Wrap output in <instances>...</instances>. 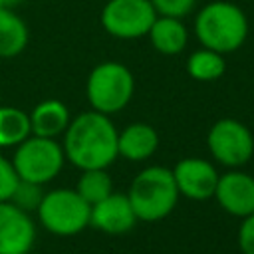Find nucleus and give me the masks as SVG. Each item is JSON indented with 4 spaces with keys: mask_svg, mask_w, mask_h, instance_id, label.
I'll use <instances>...</instances> for the list:
<instances>
[{
    "mask_svg": "<svg viewBox=\"0 0 254 254\" xmlns=\"http://www.w3.org/2000/svg\"><path fill=\"white\" fill-rule=\"evenodd\" d=\"M44 192H42V185H36V183H30V181H18L12 196H10V202H14L16 206H20L22 210L30 212V210H36L40 200H42Z\"/></svg>",
    "mask_w": 254,
    "mask_h": 254,
    "instance_id": "nucleus-20",
    "label": "nucleus"
},
{
    "mask_svg": "<svg viewBox=\"0 0 254 254\" xmlns=\"http://www.w3.org/2000/svg\"><path fill=\"white\" fill-rule=\"evenodd\" d=\"M214 198L222 210L244 218L254 212V177L244 171H228L218 177Z\"/></svg>",
    "mask_w": 254,
    "mask_h": 254,
    "instance_id": "nucleus-11",
    "label": "nucleus"
},
{
    "mask_svg": "<svg viewBox=\"0 0 254 254\" xmlns=\"http://www.w3.org/2000/svg\"><path fill=\"white\" fill-rule=\"evenodd\" d=\"M30 135V115L20 107L0 103V147H16Z\"/></svg>",
    "mask_w": 254,
    "mask_h": 254,
    "instance_id": "nucleus-17",
    "label": "nucleus"
},
{
    "mask_svg": "<svg viewBox=\"0 0 254 254\" xmlns=\"http://www.w3.org/2000/svg\"><path fill=\"white\" fill-rule=\"evenodd\" d=\"M75 190L89 206H93L113 192V183L105 169H87L81 171Z\"/></svg>",
    "mask_w": 254,
    "mask_h": 254,
    "instance_id": "nucleus-19",
    "label": "nucleus"
},
{
    "mask_svg": "<svg viewBox=\"0 0 254 254\" xmlns=\"http://www.w3.org/2000/svg\"><path fill=\"white\" fill-rule=\"evenodd\" d=\"M147 36H149L153 48L165 56L181 54L189 42V32H187L183 20L173 18V16H157Z\"/></svg>",
    "mask_w": 254,
    "mask_h": 254,
    "instance_id": "nucleus-15",
    "label": "nucleus"
},
{
    "mask_svg": "<svg viewBox=\"0 0 254 254\" xmlns=\"http://www.w3.org/2000/svg\"><path fill=\"white\" fill-rule=\"evenodd\" d=\"M65 163V153L62 143L50 137L30 135L20 145H16L12 165L22 181L36 185H46L54 181Z\"/></svg>",
    "mask_w": 254,
    "mask_h": 254,
    "instance_id": "nucleus-6",
    "label": "nucleus"
},
{
    "mask_svg": "<svg viewBox=\"0 0 254 254\" xmlns=\"http://www.w3.org/2000/svg\"><path fill=\"white\" fill-rule=\"evenodd\" d=\"M85 93L93 111L113 115L129 105L135 93V77L127 65L119 62H103L91 69Z\"/></svg>",
    "mask_w": 254,
    "mask_h": 254,
    "instance_id": "nucleus-4",
    "label": "nucleus"
},
{
    "mask_svg": "<svg viewBox=\"0 0 254 254\" xmlns=\"http://www.w3.org/2000/svg\"><path fill=\"white\" fill-rule=\"evenodd\" d=\"M224 69H226L224 56L208 48H200L192 52L187 60V71L196 81H214L224 73Z\"/></svg>",
    "mask_w": 254,
    "mask_h": 254,
    "instance_id": "nucleus-18",
    "label": "nucleus"
},
{
    "mask_svg": "<svg viewBox=\"0 0 254 254\" xmlns=\"http://www.w3.org/2000/svg\"><path fill=\"white\" fill-rule=\"evenodd\" d=\"M28 26L14 8L0 6V58H16L28 46Z\"/></svg>",
    "mask_w": 254,
    "mask_h": 254,
    "instance_id": "nucleus-16",
    "label": "nucleus"
},
{
    "mask_svg": "<svg viewBox=\"0 0 254 254\" xmlns=\"http://www.w3.org/2000/svg\"><path fill=\"white\" fill-rule=\"evenodd\" d=\"M157 12L149 0H109L101 10L103 30L119 40L147 36Z\"/></svg>",
    "mask_w": 254,
    "mask_h": 254,
    "instance_id": "nucleus-8",
    "label": "nucleus"
},
{
    "mask_svg": "<svg viewBox=\"0 0 254 254\" xmlns=\"http://www.w3.org/2000/svg\"><path fill=\"white\" fill-rule=\"evenodd\" d=\"M36 240L30 212L10 200L0 202V254H28Z\"/></svg>",
    "mask_w": 254,
    "mask_h": 254,
    "instance_id": "nucleus-9",
    "label": "nucleus"
},
{
    "mask_svg": "<svg viewBox=\"0 0 254 254\" xmlns=\"http://www.w3.org/2000/svg\"><path fill=\"white\" fill-rule=\"evenodd\" d=\"M127 196L137 220L157 222L173 212L181 194L173 171L161 165H153L135 175Z\"/></svg>",
    "mask_w": 254,
    "mask_h": 254,
    "instance_id": "nucleus-3",
    "label": "nucleus"
},
{
    "mask_svg": "<svg viewBox=\"0 0 254 254\" xmlns=\"http://www.w3.org/2000/svg\"><path fill=\"white\" fill-rule=\"evenodd\" d=\"M0 103H2V91H0Z\"/></svg>",
    "mask_w": 254,
    "mask_h": 254,
    "instance_id": "nucleus-25",
    "label": "nucleus"
},
{
    "mask_svg": "<svg viewBox=\"0 0 254 254\" xmlns=\"http://www.w3.org/2000/svg\"><path fill=\"white\" fill-rule=\"evenodd\" d=\"M159 147V135L149 123H131L117 135V151L127 161H145Z\"/></svg>",
    "mask_w": 254,
    "mask_h": 254,
    "instance_id": "nucleus-13",
    "label": "nucleus"
},
{
    "mask_svg": "<svg viewBox=\"0 0 254 254\" xmlns=\"http://www.w3.org/2000/svg\"><path fill=\"white\" fill-rule=\"evenodd\" d=\"M36 210L42 226L56 236H73L89 226L91 206L71 189L44 192Z\"/></svg>",
    "mask_w": 254,
    "mask_h": 254,
    "instance_id": "nucleus-5",
    "label": "nucleus"
},
{
    "mask_svg": "<svg viewBox=\"0 0 254 254\" xmlns=\"http://www.w3.org/2000/svg\"><path fill=\"white\" fill-rule=\"evenodd\" d=\"M194 34L202 48L218 54L236 52L248 36V18L232 2L216 0L202 6L194 18Z\"/></svg>",
    "mask_w": 254,
    "mask_h": 254,
    "instance_id": "nucleus-2",
    "label": "nucleus"
},
{
    "mask_svg": "<svg viewBox=\"0 0 254 254\" xmlns=\"http://www.w3.org/2000/svg\"><path fill=\"white\" fill-rule=\"evenodd\" d=\"M206 147L216 163L236 169L252 159L254 135L242 121L224 117L208 129Z\"/></svg>",
    "mask_w": 254,
    "mask_h": 254,
    "instance_id": "nucleus-7",
    "label": "nucleus"
},
{
    "mask_svg": "<svg viewBox=\"0 0 254 254\" xmlns=\"http://www.w3.org/2000/svg\"><path fill=\"white\" fill-rule=\"evenodd\" d=\"M117 135L109 115L99 111H83L71 117L67 129L64 131V153L79 171L87 169H107L117 157Z\"/></svg>",
    "mask_w": 254,
    "mask_h": 254,
    "instance_id": "nucleus-1",
    "label": "nucleus"
},
{
    "mask_svg": "<svg viewBox=\"0 0 254 254\" xmlns=\"http://www.w3.org/2000/svg\"><path fill=\"white\" fill-rule=\"evenodd\" d=\"M137 222L135 210L127 194L111 192L103 200L91 206L89 226L105 234H127Z\"/></svg>",
    "mask_w": 254,
    "mask_h": 254,
    "instance_id": "nucleus-12",
    "label": "nucleus"
},
{
    "mask_svg": "<svg viewBox=\"0 0 254 254\" xmlns=\"http://www.w3.org/2000/svg\"><path fill=\"white\" fill-rule=\"evenodd\" d=\"M157 12V16H173L185 18L194 10L196 0H149Z\"/></svg>",
    "mask_w": 254,
    "mask_h": 254,
    "instance_id": "nucleus-21",
    "label": "nucleus"
},
{
    "mask_svg": "<svg viewBox=\"0 0 254 254\" xmlns=\"http://www.w3.org/2000/svg\"><path fill=\"white\" fill-rule=\"evenodd\" d=\"M22 0H0V6L2 8H16Z\"/></svg>",
    "mask_w": 254,
    "mask_h": 254,
    "instance_id": "nucleus-24",
    "label": "nucleus"
},
{
    "mask_svg": "<svg viewBox=\"0 0 254 254\" xmlns=\"http://www.w3.org/2000/svg\"><path fill=\"white\" fill-rule=\"evenodd\" d=\"M18 181H20V177H18L12 161L6 159L4 155H0V202L10 200Z\"/></svg>",
    "mask_w": 254,
    "mask_h": 254,
    "instance_id": "nucleus-22",
    "label": "nucleus"
},
{
    "mask_svg": "<svg viewBox=\"0 0 254 254\" xmlns=\"http://www.w3.org/2000/svg\"><path fill=\"white\" fill-rule=\"evenodd\" d=\"M238 248L242 254H254V212L242 218L238 228Z\"/></svg>",
    "mask_w": 254,
    "mask_h": 254,
    "instance_id": "nucleus-23",
    "label": "nucleus"
},
{
    "mask_svg": "<svg viewBox=\"0 0 254 254\" xmlns=\"http://www.w3.org/2000/svg\"><path fill=\"white\" fill-rule=\"evenodd\" d=\"M28 115H30L32 135L50 137V139H56L58 135H64V131L67 129V125L71 121L69 109L60 99H44Z\"/></svg>",
    "mask_w": 254,
    "mask_h": 254,
    "instance_id": "nucleus-14",
    "label": "nucleus"
},
{
    "mask_svg": "<svg viewBox=\"0 0 254 254\" xmlns=\"http://www.w3.org/2000/svg\"><path fill=\"white\" fill-rule=\"evenodd\" d=\"M173 177H175L179 194L190 200H208L214 196L220 175L216 173L210 161L198 159V157H187L175 165Z\"/></svg>",
    "mask_w": 254,
    "mask_h": 254,
    "instance_id": "nucleus-10",
    "label": "nucleus"
}]
</instances>
